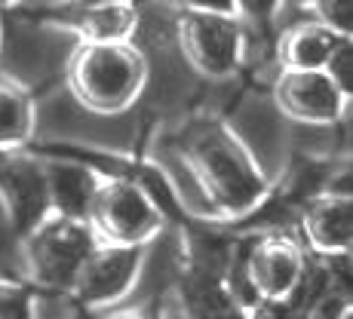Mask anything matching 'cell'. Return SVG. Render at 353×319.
<instances>
[{
    "label": "cell",
    "mask_w": 353,
    "mask_h": 319,
    "mask_svg": "<svg viewBox=\"0 0 353 319\" xmlns=\"http://www.w3.org/2000/svg\"><path fill=\"white\" fill-rule=\"evenodd\" d=\"M175 147L191 169L209 218H240L268 200V175L230 126L209 117L194 120L175 138Z\"/></svg>",
    "instance_id": "6da1fadb"
},
{
    "label": "cell",
    "mask_w": 353,
    "mask_h": 319,
    "mask_svg": "<svg viewBox=\"0 0 353 319\" xmlns=\"http://www.w3.org/2000/svg\"><path fill=\"white\" fill-rule=\"evenodd\" d=\"M68 90L80 107L101 117L120 114L141 96L148 80L145 52L132 40H77L65 65Z\"/></svg>",
    "instance_id": "7a4b0ae2"
},
{
    "label": "cell",
    "mask_w": 353,
    "mask_h": 319,
    "mask_svg": "<svg viewBox=\"0 0 353 319\" xmlns=\"http://www.w3.org/2000/svg\"><path fill=\"white\" fill-rule=\"evenodd\" d=\"M99 243V234L86 218L50 212L28 234H22L28 282L37 289L71 291L83 261L92 255Z\"/></svg>",
    "instance_id": "3957f363"
},
{
    "label": "cell",
    "mask_w": 353,
    "mask_h": 319,
    "mask_svg": "<svg viewBox=\"0 0 353 319\" xmlns=\"http://www.w3.org/2000/svg\"><path fill=\"white\" fill-rule=\"evenodd\" d=\"M86 221L92 224L101 243L145 246L163 234L166 215L141 181H132L126 175H105L92 196Z\"/></svg>",
    "instance_id": "277c9868"
},
{
    "label": "cell",
    "mask_w": 353,
    "mask_h": 319,
    "mask_svg": "<svg viewBox=\"0 0 353 319\" xmlns=\"http://www.w3.org/2000/svg\"><path fill=\"white\" fill-rule=\"evenodd\" d=\"M246 28L240 16L206 10H179L175 19V46L196 74L209 80H225L243 65Z\"/></svg>",
    "instance_id": "5b68a950"
},
{
    "label": "cell",
    "mask_w": 353,
    "mask_h": 319,
    "mask_svg": "<svg viewBox=\"0 0 353 319\" xmlns=\"http://www.w3.org/2000/svg\"><path fill=\"white\" fill-rule=\"evenodd\" d=\"M270 101L298 126H332L344 117L350 99L323 68H280Z\"/></svg>",
    "instance_id": "8992f818"
},
{
    "label": "cell",
    "mask_w": 353,
    "mask_h": 319,
    "mask_svg": "<svg viewBox=\"0 0 353 319\" xmlns=\"http://www.w3.org/2000/svg\"><path fill=\"white\" fill-rule=\"evenodd\" d=\"M304 258L307 252L292 230H261L249 249H236V261L261 301H286L301 276Z\"/></svg>",
    "instance_id": "52a82bcc"
},
{
    "label": "cell",
    "mask_w": 353,
    "mask_h": 319,
    "mask_svg": "<svg viewBox=\"0 0 353 319\" xmlns=\"http://www.w3.org/2000/svg\"><path fill=\"white\" fill-rule=\"evenodd\" d=\"M145 246H120V243H99L83 261L71 295L80 307H111L120 304L135 289L141 274Z\"/></svg>",
    "instance_id": "ba28073f"
},
{
    "label": "cell",
    "mask_w": 353,
    "mask_h": 319,
    "mask_svg": "<svg viewBox=\"0 0 353 319\" xmlns=\"http://www.w3.org/2000/svg\"><path fill=\"white\" fill-rule=\"evenodd\" d=\"M0 206H3L10 230L19 236L28 234L34 224L52 212L50 194H46L43 160L12 151L3 154V160H0Z\"/></svg>",
    "instance_id": "9c48e42d"
},
{
    "label": "cell",
    "mask_w": 353,
    "mask_h": 319,
    "mask_svg": "<svg viewBox=\"0 0 353 319\" xmlns=\"http://www.w3.org/2000/svg\"><path fill=\"white\" fill-rule=\"evenodd\" d=\"M298 227L314 255L350 252L353 246V200L341 194H316L298 206Z\"/></svg>",
    "instance_id": "30bf717a"
},
{
    "label": "cell",
    "mask_w": 353,
    "mask_h": 319,
    "mask_svg": "<svg viewBox=\"0 0 353 319\" xmlns=\"http://www.w3.org/2000/svg\"><path fill=\"white\" fill-rule=\"evenodd\" d=\"M50 209L71 218H86L105 175L80 160H43Z\"/></svg>",
    "instance_id": "8fae6325"
},
{
    "label": "cell",
    "mask_w": 353,
    "mask_h": 319,
    "mask_svg": "<svg viewBox=\"0 0 353 319\" xmlns=\"http://www.w3.org/2000/svg\"><path fill=\"white\" fill-rule=\"evenodd\" d=\"M341 37L344 34L332 31L320 19L307 16L301 22H292L276 37V62L283 68H323Z\"/></svg>",
    "instance_id": "7c38bea8"
},
{
    "label": "cell",
    "mask_w": 353,
    "mask_h": 319,
    "mask_svg": "<svg viewBox=\"0 0 353 319\" xmlns=\"http://www.w3.org/2000/svg\"><path fill=\"white\" fill-rule=\"evenodd\" d=\"M52 6H59L62 12H68L65 19H56V22L68 25L80 40H105V43L129 40L135 31V19H139L135 0L92 6V10H68L62 3H52Z\"/></svg>",
    "instance_id": "4fadbf2b"
},
{
    "label": "cell",
    "mask_w": 353,
    "mask_h": 319,
    "mask_svg": "<svg viewBox=\"0 0 353 319\" xmlns=\"http://www.w3.org/2000/svg\"><path fill=\"white\" fill-rule=\"evenodd\" d=\"M34 101L28 86L12 77H0V151H16L28 145L34 132Z\"/></svg>",
    "instance_id": "5bb4252c"
},
{
    "label": "cell",
    "mask_w": 353,
    "mask_h": 319,
    "mask_svg": "<svg viewBox=\"0 0 353 319\" xmlns=\"http://www.w3.org/2000/svg\"><path fill=\"white\" fill-rule=\"evenodd\" d=\"M0 282H10V286H28L22 236L12 234V230H0Z\"/></svg>",
    "instance_id": "9a60e30c"
},
{
    "label": "cell",
    "mask_w": 353,
    "mask_h": 319,
    "mask_svg": "<svg viewBox=\"0 0 353 319\" xmlns=\"http://www.w3.org/2000/svg\"><path fill=\"white\" fill-rule=\"evenodd\" d=\"M304 6L310 10V16L320 19L323 25H329L332 31L350 37V31H353V0H304Z\"/></svg>",
    "instance_id": "2e32d148"
},
{
    "label": "cell",
    "mask_w": 353,
    "mask_h": 319,
    "mask_svg": "<svg viewBox=\"0 0 353 319\" xmlns=\"http://www.w3.org/2000/svg\"><path fill=\"white\" fill-rule=\"evenodd\" d=\"M323 71L335 80V86L344 92V96L347 99L353 96V43H350V37L338 40L335 50H332L329 59H325Z\"/></svg>",
    "instance_id": "e0dca14e"
},
{
    "label": "cell",
    "mask_w": 353,
    "mask_h": 319,
    "mask_svg": "<svg viewBox=\"0 0 353 319\" xmlns=\"http://www.w3.org/2000/svg\"><path fill=\"white\" fill-rule=\"evenodd\" d=\"M234 6L243 22L255 25V28H268V25L276 22L286 0H234Z\"/></svg>",
    "instance_id": "ac0fdd59"
},
{
    "label": "cell",
    "mask_w": 353,
    "mask_h": 319,
    "mask_svg": "<svg viewBox=\"0 0 353 319\" xmlns=\"http://www.w3.org/2000/svg\"><path fill=\"white\" fill-rule=\"evenodd\" d=\"M347 313H350V295H344V291H338V289H329L310 304L304 316H310V319H344Z\"/></svg>",
    "instance_id": "d6986e66"
},
{
    "label": "cell",
    "mask_w": 353,
    "mask_h": 319,
    "mask_svg": "<svg viewBox=\"0 0 353 319\" xmlns=\"http://www.w3.org/2000/svg\"><path fill=\"white\" fill-rule=\"evenodd\" d=\"M0 316H3V319L31 316V295L25 291V286H10V282H0Z\"/></svg>",
    "instance_id": "ffe728a7"
},
{
    "label": "cell",
    "mask_w": 353,
    "mask_h": 319,
    "mask_svg": "<svg viewBox=\"0 0 353 319\" xmlns=\"http://www.w3.org/2000/svg\"><path fill=\"white\" fill-rule=\"evenodd\" d=\"M185 10H206V12H228V16H236L234 0H175Z\"/></svg>",
    "instance_id": "44dd1931"
},
{
    "label": "cell",
    "mask_w": 353,
    "mask_h": 319,
    "mask_svg": "<svg viewBox=\"0 0 353 319\" xmlns=\"http://www.w3.org/2000/svg\"><path fill=\"white\" fill-rule=\"evenodd\" d=\"M105 3H123V0H62V6H68V10H92V6Z\"/></svg>",
    "instance_id": "7402d4cb"
},
{
    "label": "cell",
    "mask_w": 353,
    "mask_h": 319,
    "mask_svg": "<svg viewBox=\"0 0 353 319\" xmlns=\"http://www.w3.org/2000/svg\"><path fill=\"white\" fill-rule=\"evenodd\" d=\"M25 0H0V10H16V6H22Z\"/></svg>",
    "instance_id": "603a6c76"
},
{
    "label": "cell",
    "mask_w": 353,
    "mask_h": 319,
    "mask_svg": "<svg viewBox=\"0 0 353 319\" xmlns=\"http://www.w3.org/2000/svg\"><path fill=\"white\" fill-rule=\"evenodd\" d=\"M0 50H3V19H0Z\"/></svg>",
    "instance_id": "cb8c5ba5"
},
{
    "label": "cell",
    "mask_w": 353,
    "mask_h": 319,
    "mask_svg": "<svg viewBox=\"0 0 353 319\" xmlns=\"http://www.w3.org/2000/svg\"><path fill=\"white\" fill-rule=\"evenodd\" d=\"M292 3H304V0H292Z\"/></svg>",
    "instance_id": "d4e9b609"
},
{
    "label": "cell",
    "mask_w": 353,
    "mask_h": 319,
    "mask_svg": "<svg viewBox=\"0 0 353 319\" xmlns=\"http://www.w3.org/2000/svg\"><path fill=\"white\" fill-rule=\"evenodd\" d=\"M3 154H6V151H0V160H3Z\"/></svg>",
    "instance_id": "484cf974"
}]
</instances>
